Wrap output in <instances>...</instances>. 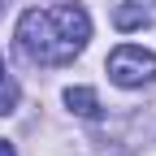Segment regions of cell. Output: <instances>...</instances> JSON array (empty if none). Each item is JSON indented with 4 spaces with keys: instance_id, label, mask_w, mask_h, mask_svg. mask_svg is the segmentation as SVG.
<instances>
[{
    "instance_id": "cell-1",
    "label": "cell",
    "mask_w": 156,
    "mask_h": 156,
    "mask_svg": "<svg viewBox=\"0 0 156 156\" xmlns=\"http://www.w3.org/2000/svg\"><path fill=\"white\" fill-rule=\"evenodd\" d=\"M91 39V17L83 5L61 0L52 9H30L17 22V52L30 65H65Z\"/></svg>"
},
{
    "instance_id": "cell-2",
    "label": "cell",
    "mask_w": 156,
    "mask_h": 156,
    "mask_svg": "<svg viewBox=\"0 0 156 156\" xmlns=\"http://www.w3.org/2000/svg\"><path fill=\"white\" fill-rule=\"evenodd\" d=\"M108 78L117 87H147L156 78V56L139 44H122L108 52Z\"/></svg>"
},
{
    "instance_id": "cell-3",
    "label": "cell",
    "mask_w": 156,
    "mask_h": 156,
    "mask_svg": "<svg viewBox=\"0 0 156 156\" xmlns=\"http://www.w3.org/2000/svg\"><path fill=\"white\" fill-rule=\"evenodd\" d=\"M147 22H152V13L143 5H134V0H122V5L113 9V26L117 30H143Z\"/></svg>"
},
{
    "instance_id": "cell-4",
    "label": "cell",
    "mask_w": 156,
    "mask_h": 156,
    "mask_svg": "<svg viewBox=\"0 0 156 156\" xmlns=\"http://www.w3.org/2000/svg\"><path fill=\"white\" fill-rule=\"evenodd\" d=\"M65 104H69L78 117H100V100H95L91 87H69V91H65Z\"/></svg>"
},
{
    "instance_id": "cell-5",
    "label": "cell",
    "mask_w": 156,
    "mask_h": 156,
    "mask_svg": "<svg viewBox=\"0 0 156 156\" xmlns=\"http://www.w3.org/2000/svg\"><path fill=\"white\" fill-rule=\"evenodd\" d=\"M13 104H17V87H13V83H5V87H0V117L13 113Z\"/></svg>"
},
{
    "instance_id": "cell-6",
    "label": "cell",
    "mask_w": 156,
    "mask_h": 156,
    "mask_svg": "<svg viewBox=\"0 0 156 156\" xmlns=\"http://www.w3.org/2000/svg\"><path fill=\"white\" fill-rule=\"evenodd\" d=\"M0 156H17V152H13V143H9V139H0Z\"/></svg>"
},
{
    "instance_id": "cell-7",
    "label": "cell",
    "mask_w": 156,
    "mask_h": 156,
    "mask_svg": "<svg viewBox=\"0 0 156 156\" xmlns=\"http://www.w3.org/2000/svg\"><path fill=\"white\" fill-rule=\"evenodd\" d=\"M0 78H5V61H0Z\"/></svg>"
}]
</instances>
